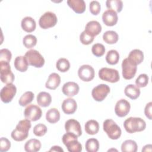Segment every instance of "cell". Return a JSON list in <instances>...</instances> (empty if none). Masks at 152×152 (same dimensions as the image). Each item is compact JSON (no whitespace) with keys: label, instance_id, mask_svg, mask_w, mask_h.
Wrapping results in <instances>:
<instances>
[{"label":"cell","instance_id":"obj_1","mask_svg":"<svg viewBox=\"0 0 152 152\" xmlns=\"http://www.w3.org/2000/svg\"><path fill=\"white\" fill-rule=\"evenodd\" d=\"M31 124L30 120L26 119L19 121L15 128L12 131L11 136L16 141H22L28 136V131Z\"/></svg>","mask_w":152,"mask_h":152},{"label":"cell","instance_id":"obj_2","mask_svg":"<svg viewBox=\"0 0 152 152\" xmlns=\"http://www.w3.org/2000/svg\"><path fill=\"white\" fill-rule=\"evenodd\" d=\"M124 127L127 132L132 134L144 131L145 129L146 124L141 118L129 117L124 121Z\"/></svg>","mask_w":152,"mask_h":152},{"label":"cell","instance_id":"obj_3","mask_svg":"<svg viewBox=\"0 0 152 152\" xmlns=\"http://www.w3.org/2000/svg\"><path fill=\"white\" fill-rule=\"evenodd\" d=\"M78 136L71 132H66L62 137V142L69 152H80L82 145L77 140Z\"/></svg>","mask_w":152,"mask_h":152},{"label":"cell","instance_id":"obj_4","mask_svg":"<svg viewBox=\"0 0 152 152\" xmlns=\"http://www.w3.org/2000/svg\"><path fill=\"white\" fill-rule=\"evenodd\" d=\"M103 128L109 138L112 140H118L121 135V128L111 119H106L103 122Z\"/></svg>","mask_w":152,"mask_h":152},{"label":"cell","instance_id":"obj_5","mask_svg":"<svg viewBox=\"0 0 152 152\" xmlns=\"http://www.w3.org/2000/svg\"><path fill=\"white\" fill-rule=\"evenodd\" d=\"M29 65L36 68H41L45 64V59L36 50L31 49L26 52L24 55Z\"/></svg>","mask_w":152,"mask_h":152},{"label":"cell","instance_id":"obj_6","mask_svg":"<svg viewBox=\"0 0 152 152\" xmlns=\"http://www.w3.org/2000/svg\"><path fill=\"white\" fill-rule=\"evenodd\" d=\"M99 77L101 80L112 83H116L120 79L119 72L116 69L106 67L102 68L99 71Z\"/></svg>","mask_w":152,"mask_h":152},{"label":"cell","instance_id":"obj_7","mask_svg":"<svg viewBox=\"0 0 152 152\" xmlns=\"http://www.w3.org/2000/svg\"><path fill=\"white\" fill-rule=\"evenodd\" d=\"M58 21L56 14L51 11L45 12L40 18L39 21V26L43 29H48L54 27Z\"/></svg>","mask_w":152,"mask_h":152},{"label":"cell","instance_id":"obj_8","mask_svg":"<svg viewBox=\"0 0 152 152\" xmlns=\"http://www.w3.org/2000/svg\"><path fill=\"white\" fill-rule=\"evenodd\" d=\"M1 80L5 84H11L14 81V75L11 71L9 63L0 62Z\"/></svg>","mask_w":152,"mask_h":152},{"label":"cell","instance_id":"obj_9","mask_svg":"<svg viewBox=\"0 0 152 152\" xmlns=\"http://www.w3.org/2000/svg\"><path fill=\"white\" fill-rule=\"evenodd\" d=\"M110 88L105 84H100L94 87L91 91V95L94 100L97 102H102L110 93Z\"/></svg>","mask_w":152,"mask_h":152},{"label":"cell","instance_id":"obj_10","mask_svg":"<svg viewBox=\"0 0 152 152\" xmlns=\"http://www.w3.org/2000/svg\"><path fill=\"white\" fill-rule=\"evenodd\" d=\"M17 92V88L12 83L5 86L1 90L0 96L2 102L5 103H10L12 101Z\"/></svg>","mask_w":152,"mask_h":152},{"label":"cell","instance_id":"obj_11","mask_svg":"<svg viewBox=\"0 0 152 152\" xmlns=\"http://www.w3.org/2000/svg\"><path fill=\"white\" fill-rule=\"evenodd\" d=\"M42 115L40 107L35 104H29L26 107L24 111V115L26 119L30 121H36L39 120Z\"/></svg>","mask_w":152,"mask_h":152},{"label":"cell","instance_id":"obj_12","mask_svg":"<svg viewBox=\"0 0 152 152\" xmlns=\"http://www.w3.org/2000/svg\"><path fill=\"white\" fill-rule=\"evenodd\" d=\"M122 74L125 80H131L135 76L137 66L131 64L127 58L124 59L122 62Z\"/></svg>","mask_w":152,"mask_h":152},{"label":"cell","instance_id":"obj_13","mask_svg":"<svg viewBox=\"0 0 152 152\" xmlns=\"http://www.w3.org/2000/svg\"><path fill=\"white\" fill-rule=\"evenodd\" d=\"M78 75L82 81L89 82L94 77V69L89 65H83L78 70Z\"/></svg>","mask_w":152,"mask_h":152},{"label":"cell","instance_id":"obj_14","mask_svg":"<svg viewBox=\"0 0 152 152\" xmlns=\"http://www.w3.org/2000/svg\"><path fill=\"white\" fill-rule=\"evenodd\" d=\"M131 105L128 101L124 99L119 100L115 106V114L119 117L126 116L130 111Z\"/></svg>","mask_w":152,"mask_h":152},{"label":"cell","instance_id":"obj_15","mask_svg":"<svg viewBox=\"0 0 152 152\" xmlns=\"http://www.w3.org/2000/svg\"><path fill=\"white\" fill-rule=\"evenodd\" d=\"M65 129L66 132L73 133L78 137L82 134L81 125L78 121L74 119H70L65 122Z\"/></svg>","mask_w":152,"mask_h":152},{"label":"cell","instance_id":"obj_16","mask_svg":"<svg viewBox=\"0 0 152 152\" xmlns=\"http://www.w3.org/2000/svg\"><path fill=\"white\" fill-rule=\"evenodd\" d=\"M118 20L117 12L111 10H106L102 14V20L107 26H115Z\"/></svg>","mask_w":152,"mask_h":152},{"label":"cell","instance_id":"obj_17","mask_svg":"<svg viewBox=\"0 0 152 152\" xmlns=\"http://www.w3.org/2000/svg\"><path fill=\"white\" fill-rule=\"evenodd\" d=\"M80 87L77 83L73 81H69L65 83L62 88V93L68 97H74L79 92Z\"/></svg>","mask_w":152,"mask_h":152},{"label":"cell","instance_id":"obj_18","mask_svg":"<svg viewBox=\"0 0 152 152\" xmlns=\"http://www.w3.org/2000/svg\"><path fill=\"white\" fill-rule=\"evenodd\" d=\"M61 107L63 112L65 113L71 115L73 114L76 111L77 104L76 101L74 99L69 97L65 99L63 101Z\"/></svg>","mask_w":152,"mask_h":152},{"label":"cell","instance_id":"obj_19","mask_svg":"<svg viewBox=\"0 0 152 152\" xmlns=\"http://www.w3.org/2000/svg\"><path fill=\"white\" fill-rule=\"evenodd\" d=\"M84 31L94 37L101 32L102 26L97 21H90L86 25Z\"/></svg>","mask_w":152,"mask_h":152},{"label":"cell","instance_id":"obj_20","mask_svg":"<svg viewBox=\"0 0 152 152\" xmlns=\"http://www.w3.org/2000/svg\"><path fill=\"white\" fill-rule=\"evenodd\" d=\"M127 59L131 64L137 66V65L140 64L143 61L144 53L140 49H133L129 52Z\"/></svg>","mask_w":152,"mask_h":152},{"label":"cell","instance_id":"obj_21","mask_svg":"<svg viewBox=\"0 0 152 152\" xmlns=\"http://www.w3.org/2000/svg\"><path fill=\"white\" fill-rule=\"evenodd\" d=\"M67 4L77 14L83 13L86 10V5L84 0H68Z\"/></svg>","mask_w":152,"mask_h":152},{"label":"cell","instance_id":"obj_22","mask_svg":"<svg viewBox=\"0 0 152 152\" xmlns=\"http://www.w3.org/2000/svg\"><path fill=\"white\" fill-rule=\"evenodd\" d=\"M61 83V77L57 73L53 72L49 75L46 82L45 87L50 90L56 89Z\"/></svg>","mask_w":152,"mask_h":152},{"label":"cell","instance_id":"obj_23","mask_svg":"<svg viewBox=\"0 0 152 152\" xmlns=\"http://www.w3.org/2000/svg\"><path fill=\"white\" fill-rule=\"evenodd\" d=\"M21 26L23 30L27 33H31L34 31L36 27L35 20L31 17L27 16L23 18L21 22Z\"/></svg>","mask_w":152,"mask_h":152},{"label":"cell","instance_id":"obj_24","mask_svg":"<svg viewBox=\"0 0 152 152\" xmlns=\"http://www.w3.org/2000/svg\"><path fill=\"white\" fill-rule=\"evenodd\" d=\"M140 89L136 85L128 84L124 90V93L126 96L128 97L131 99H137L140 95Z\"/></svg>","mask_w":152,"mask_h":152},{"label":"cell","instance_id":"obj_25","mask_svg":"<svg viewBox=\"0 0 152 152\" xmlns=\"http://www.w3.org/2000/svg\"><path fill=\"white\" fill-rule=\"evenodd\" d=\"M52 102L51 95L45 91L40 92L37 96V103L42 107H48L50 105Z\"/></svg>","mask_w":152,"mask_h":152},{"label":"cell","instance_id":"obj_26","mask_svg":"<svg viewBox=\"0 0 152 152\" xmlns=\"http://www.w3.org/2000/svg\"><path fill=\"white\" fill-rule=\"evenodd\" d=\"M42 144L39 140L32 138L27 141L24 145V150L27 152H37L40 150Z\"/></svg>","mask_w":152,"mask_h":152},{"label":"cell","instance_id":"obj_27","mask_svg":"<svg viewBox=\"0 0 152 152\" xmlns=\"http://www.w3.org/2000/svg\"><path fill=\"white\" fill-rule=\"evenodd\" d=\"M14 65L17 70L22 72L26 71L29 65L24 56H17L14 60Z\"/></svg>","mask_w":152,"mask_h":152},{"label":"cell","instance_id":"obj_28","mask_svg":"<svg viewBox=\"0 0 152 152\" xmlns=\"http://www.w3.org/2000/svg\"><path fill=\"white\" fill-rule=\"evenodd\" d=\"M85 131L87 134L95 135L99 130V124L97 121L94 119L88 121L85 124Z\"/></svg>","mask_w":152,"mask_h":152},{"label":"cell","instance_id":"obj_29","mask_svg":"<svg viewBox=\"0 0 152 152\" xmlns=\"http://www.w3.org/2000/svg\"><path fill=\"white\" fill-rule=\"evenodd\" d=\"M46 121L50 124H55L60 119V113L56 108H51L46 113Z\"/></svg>","mask_w":152,"mask_h":152},{"label":"cell","instance_id":"obj_30","mask_svg":"<svg viewBox=\"0 0 152 152\" xmlns=\"http://www.w3.org/2000/svg\"><path fill=\"white\" fill-rule=\"evenodd\" d=\"M119 39L118 33L112 30H108L103 34V40L107 44H115Z\"/></svg>","mask_w":152,"mask_h":152},{"label":"cell","instance_id":"obj_31","mask_svg":"<svg viewBox=\"0 0 152 152\" xmlns=\"http://www.w3.org/2000/svg\"><path fill=\"white\" fill-rule=\"evenodd\" d=\"M137 149V142L132 140H125L121 145V151L122 152H136Z\"/></svg>","mask_w":152,"mask_h":152},{"label":"cell","instance_id":"obj_32","mask_svg":"<svg viewBox=\"0 0 152 152\" xmlns=\"http://www.w3.org/2000/svg\"><path fill=\"white\" fill-rule=\"evenodd\" d=\"M106 5L109 10H113L116 12H120L123 8V2L121 0H107Z\"/></svg>","mask_w":152,"mask_h":152},{"label":"cell","instance_id":"obj_33","mask_svg":"<svg viewBox=\"0 0 152 152\" xmlns=\"http://www.w3.org/2000/svg\"><path fill=\"white\" fill-rule=\"evenodd\" d=\"M119 60V52L114 49L109 50L106 55V61L110 65H116Z\"/></svg>","mask_w":152,"mask_h":152},{"label":"cell","instance_id":"obj_34","mask_svg":"<svg viewBox=\"0 0 152 152\" xmlns=\"http://www.w3.org/2000/svg\"><path fill=\"white\" fill-rule=\"evenodd\" d=\"M85 147L87 152H97L99 148V142L96 138H89L86 142Z\"/></svg>","mask_w":152,"mask_h":152},{"label":"cell","instance_id":"obj_35","mask_svg":"<svg viewBox=\"0 0 152 152\" xmlns=\"http://www.w3.org/2000/svg\"><path fill=\"white\" fill-rule=\"evenodd\" d=\"M34 97V95L32 91H26L20 97L18 100V103L21 106H26L33 101Z\"/></svg>","mask_w":152,"mask_h":152},{"label":"cell","instance_id":"obj_36","mask_svg":"<svg viewBox=\"0 0 152 152\" xmlns=\"http://www.w3.org/2000/svg\"><path fill=\"white\" fill-rule=\"evenodd\" d=\"M56 67L60 72H65L70 68V63L67 59L61 58L57 61L56 63Z\"/></svg>","mask_w":152,"mask_h":152},{"label":"cell","instance_id":"obj_37","mask_svg":"<svg viewBox=\"0 0 152 152\" xmlns=\"http://www.w3.org/2000/svg\"><path fill=\"white\" fill-rule=\"evenodd\" d=\"M24 46L27 49H31L36 46L37 43V38L33 34H27L23 39Z\"/></svg>","mask_w":152,"mask_h":152},{"label":"cell","instance_id":"obj_38","mask_svg":"<svg viewBox=\"0 0 152 152\" xmlns=\"http://www.w3.org/2000/svg\"><path fill=\"white\" fill-rule=\"evenodd\" d=\"M91 52L96 57H100L104 54L105 48L104 45L101 43H95L91 48Z\"/></svg>","mask_w":152,"mask_h":152},{"label":"cell","instance_id":"obj_39","mask_svg":"<svg viewBox=\"0 0 152 152\" xmlns=\"http://www.w3.org/2000/svg\"><path fill=\"white\" fill-rule=\"evenodd\" d=\"M148 76L145 74H140L135 80V84L139 88H142L147 86L148 83Z\"/></svg>","mask_w":152,"mask_h":152},{"label":"cell","instance_id":"obj_40","mask_svg":"<svg viewBox=\"0 0 152 152\" xmlns=\"http://www.w3.org/2000/svg\"><path fill=\"white\" fill-rule=\"evenodd\" d=\"M47 130H48V129H47L46 126L45 125L40 123V124H38L34 126L33 132L36 136L42 137L44 135H45V134L47 132Z\"/></svg>","mask_w":152,"mask_h":152},{"label":"cell","instance_id":"obj_41","mask_svg":"<svg viewBox=\"0 0 152 152\" xmlns=\"http://www.w3.org/2000/svg\"><path fill=\"white\" fill-rule=\"evenodd\" d=\"M11 57V52L8 49H2L0 50V62L10 63Z\"/></svg>","mask_w":152,"mask_h":152},{"label":"cell","instance_id":"obj_42","mask_svg":"<svg viewBox=\"0 0 152 152\" xmlns=\"http://www.w3.org/2000/svg\"><path fill=\"white\" fill-rule=\"evenodd\" d=\"M94 37L88 34L86 31H83L80 35V40L81 43L85 45L91 44L94 40Z\"/></svg>","mask_w":152,"mask_h":152},{"label":"cell","instance_id":"obj_43","mask_svg":"<svg viewBox=\"0 0 152 152\" xmlns=\"http://www.w3.org/2000/svg\"><path fill=\"white\" fill-rule=\"evenodd\" d=\"M89 8L90 12L94 15H98L100 12L101 5L99 2L97 1H92L89 5Z\"/></svg>","mask_w":152,"mask_h":152},{"label":"cell","instance_id":"obj_44","mask_svg":"<svg viewBox=\"0 0 152 152\" xmlns=\"http://www.w3.org/2000/svg\"><path fill=\"white\" fill-rule=\"evenodd\" d=\"M11 147V142L5 137H1L0 140V151L1 152L7 151Z\"/></svg>","mask_w":152,"mask_h":152},{"label":"cell","instance_id":"obj_45","mask_svg":"<svg viewBox=\"0 0 152 152\" xmlns=\"http://www.w3.org/2000/svg\"><path fill=\"white\" fill-rule=\"evenodd\" d=\"M151 109H152V102H150L148 103L145 107L144 109V113L146 117L149 119L150 120L151 119L152 116H151Z\"/></svg>","mask_w":152,"mask_h":152},{"label":"cell","instance_id":"obj_46","mask_svg":"<svg viewBox=\"0 0 152 152\" xmlns=\"http://www.w3.org/2000/svg\"><path fill=\"white\" fill-rule=\"evenodd\" d=\"M49 151H59V152H64V150L59 146L55 145L51 147L49 150Z\"/></svg>","mask_w":152,"mask_h":152},{"label":"cell","instance_id":"obj_47","mask_svg":"<svg viewBox=\"0 0 152 152\" xmlns=\"http://www.w3.org/2000/svg\"><path fill=\"white\" fill-rule=\"evenodd\" d=\"M151 147H152L151 144H147L142 148L141 151H151Z\"/></svg>","mask_w":152,"mask_h":152}]
</instances>
